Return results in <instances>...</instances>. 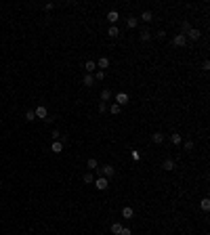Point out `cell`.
<instances>
[{"label": "cell", "mask_w": 210, "mask_h": 235, "mask_svg": "<svg viewBox=\"0 0 210 235\" xmlns=\"http://www.w3.org/2000/svg\"><path fill=\"white\" fill-rule=\"evenodd\" d=\"M34 113H36V118H40V120H46V118H49V111H46L44 105H38L34 109Z\"/></svg>", "instance_id": "6da1fadb"}, {"label": "cell", "mask_w": 210, "mask_h": 235, "mask_svg": "<svg viewBox=\"0 0 210 235\" xmlns=\"http://www.w3.org/2000/svg\"><path fill=\"white\" fill-rule=\"evenodd\" d=\"M107 185H109V183H107V179H105V176H99V179L95 180V187H97L99 191H105V189H107Z\"/></svg>", "instance_id": "7a4b0ae2"}, {"label": "cell", "mask_w": 210, "mask_h": 235, "mask_svg": "<svg viewBox=\"0 0 210 235\" xmlns=\"http://www.w3.org/2000/svg\"><path fill=\"white\" fill-rule=\"evenodd\" d=\"M99 172L103 174L105 179H112V176H113V172H116V170H113V166H103V168H99Z\"/></svg>", "instance_id": "3957f363"}, {"label": "cell", "mask_w": 210, "mask_h": 235, "mask_svg": "<svg viewBox=\"0 0 210 235\" xmlns=\"http://www.w3.org/2000/svg\"><path fill=\"white\" fill-rule=\"evenodd\" d=\"M172 44H175V46H181V49H183V46L187 44V38H185L183 34H176V36H175V40H172Z\"/></svg>", "instance_id": "277c9868"}, {"label": "cell", "mask_w": 210, "mask_h": 235, "mask_svg": "<svg viewBox=\"0 0 210 235\" xmlns=\"http://www.w3.org/2000/svg\"><path fill=\"white\" fill-rule=\"evenodd\" d=\"M126 103H128V95H126V92H118V95H116V105L122 107V105H126Z\"/></svg>", "instance_id": "5b68a950"}, {"label": "cell", "mask_w": 210, "mask_h": 235, "mask_svg": "<svg viewBox=\"0 0 210 235\" xmlns=\"http://www.w3.org/2000/svg\"><path fill=\"white\" fill-rule=\"evenodd\" d=\"M200 36H202V34H200V29L191 28V29H189V32H187V34H185V38H187V40H197Z\"/></svg>", "instance_id": "8992f818"}, {"label": "cell", "mask_w": 210, "mask_h": 235, "mask_svg": "<svg viewBox=\"0 0 210 235\" xmlns=\"http://www.w3.org/2000/svg\"><path fill=\"white\" fill-rule=\"evenodd\" d=\"M97 67H99V71H105V69L109 67V59H107V57H101L97 61Z\"/></svg>", "instance_id": "52a82bcc"}, {"label": "cell", "mask_w": 210, "mask_h": 235, "mask_svg": "<svg viewBox=\"0 0 210 235\" xmlns=\"http://www.w3.org/2000/svg\"><path fill=\"white\" fill-rule=\"evenodd\" d=\"M84 71H86V74H95V71H97V63L95 61H86L84 63Z\"/></svg>", "instance_id": "ba28073f"}, {"label": "cell", "mask_w": 210, "mask_h": 235, "mask_svg": "<svg viewBox=\"0 0 210 235\" xmlns=\"http://www.w3.org/2000/svg\"><path fill=\"white\" fill-rule=\"evenodd\" d=\"M162 168H164V170H168V172H170V170H175V159L166 158L164 162H162Z\"/></svg>", "instance_id": "9c48e42d"}, {"label": "cell", "mask_w": 210, "mask_h": 235, "mask_svg": "<svg viewBox=\"0 0 210 235\" xmlns=\"http://www.w3.org/2000/svg\"><path fill=\"white\" fill-rule=\"evenodd\" d=\"M112 97H113V95H112V90H109V88H103V90H101V103H105V101H112Z\"/></svg>", "instance_id": "30bf717a"}, {"label": "cell", "mask_w": 210, "mask_h": 235, "mask_svg": "<svg viewBox=\"0 0 210 235\" xmlns=\"http://www.w3.org/2000/svg\"><path fill=\"white\" fill-rule=\"evenodd\" d=\"M107 19H109V23H112V25H116V21L120 19L118 11H109V13H107Z\"/></svg>", "instance_id": "8fae6325"}, {"label": "cell", "mask_w": 210, "mask_h": 235, "mask_svg": "<svg viewBox=\"0 0 210 235\" xmlns=\"http://www.w3.org/2000/svg\"><path fill=\"white\" fill-rule=\"evenodd\" d=\"M82 84H84V86H92V84H95V78H92V74H84Z\"/></svg>", "instance_id": "7c38bea8"}, {"label": "cell", "mask_w": 210, "mask_h": 235, "mask_svg": "<svg viewBox=\"0 0 210 235\" xmlns=\"http://www.w3.org/2000/svg\"><path fill=\"white\" fill-rule=\"evenodd\" d=\"M50 151H53V153H61L63 151V143H61V141H55V143L50 145Z\"/></svg>", "instance_id": "4fadbf2b"}, {"label": "cell", "mask_w": 210, "mask_h": 235, "mask_svg": "<svg viewBox=\"0 0 210 235\" xmlns=\"http://www.w3.org/2000/svg\"><path fill=\"white\" fill-rule=\"evenodd\" d=\"M151 141H154L155 145H160V143H164V134H162V132H154V134H151Z\"/></svg>", "instance_id": "5bb4252c"}, {"label": "cell", "mask_w": 210, "mask_h": 235, "mask_svg": "<svg viewBox=\"0 0 210 235\" xmlns=\"http://www.w3.org/2000/svg\"><path fill=\"white\" fill-rule=\"evenodd\" d=\"M141 19L145 21V23H149V21L154 19V13H151V11H143V13H141Z\"/></svg>", "instance_id": "9a60e30c"}, {"label": "cell", "mask_w": 210, "mask_h": 235, "mask_svg": "<svg viewBox=\"0 0 210 235\" xmlns=\"http://www.w3.org/2000/svg\"><path fill=\"white\" fill-rule=\"evenodd\" d=\"M122 216H124V218H133V216H134V210H133L130 206H126L124 210H122Z\"/></svg>", "instance_id": "2e32d148"}, {"label": "cell", "mask_w": 210, "mask_h": 235, "mask_svg": "<svg viewBox=\"0 0 210 235\" xmlns=\"http://www.w3.org/2000/svg\"><path fill=\"white\" fill-rule=\"evenodd\" d=\"M107 36H109V38H118V36H120V29L116 28V25H112V28L107 29Z\"/></svg>", "instance_id": "e0dca14e"}, {"label": "cell", "mask_w": 210, "mask_h": 235, "mask_svg": "<svg viewBox=\"0 0 210 235\" xmlns=\"http://www.w3.org/2000/svg\"><path fill=\"white\" fill-rule=\"evenodd\" d=\"M126 25H128V29H134L139 25V19H137V17H128V23H126Z\"/></svg>", "instance_id": "ac0fdd59"}, {"label": "cell", "mask_w": 210, "mask_h": 235, "mask_svg": "<svg viewBox=\"0 0 210 235\" xmlns=\"http://www.w3.org/2000/svg\"><path fill=\"white\" fill-rule=\"evenodd\" d=\"M170 141H172V145H181V134H179V132L170 134Z\"/></svg>", "instance_id": "d6986e66"}, {"label": "cell", "mask_w": 210, "mask_h": 235, "mask_svg": "<svg viewBox=\"0 0 210 235\" xmlns=\"http://www.w3.org/2000/svg\"><path fill=\"white\" fill-rule=\"evenodd\" d=\"M141 40H143V42L151 40V32H149V29H143V32H141Z\"/></svg>", "instance_id": "ffe728a7"}, {"label": "cell", "mask_w": 210, "mask_h": 235, "mask_svg": "<svg viewBox=\"0 0 210 235\" xmlns=\"http://www.w3.org/2000/svg\"><path fill=\"white\" fill-rule=\"evenodd\" d=\"M92 78H95V82H101V80H105V71H95Z\"/></svg>", "instance_id": "44dd1931"}, {"label": "cell", "mask_w": 210, "mask_h": 235, "mask_svg": "<svg viewBox=\"0 0 210 235\" xmlns=\"http://www.w3.org/2000/svg\"><path fill=\"white\" fill-rule=\"evenodd\" d=\"M189 29H191V25H189V21H183V23H181V34L185 36V34L189 32Z\"/></svg>", "instance_id": "7402d4cb"}, {"label": "cell", "mask_w": 210, "mask_h": 235, "mask_svg": "<svg viewBox=\"0 0 210 235\" xmlns=\"http://www.w3.org/2000/svg\"><path fill=\"white\" fill-rule=\"evenodd\" d=\"M120 231H122V225H120V222H113V225H112V233L113 235H120Z\"/></svg>", "instance_id": "603a6c76"}, {"label": "cell", "mask_w": 210, "mask_h": 235, "mask_svg": "<svg viewBox=\"0 0 210 235\" xmlns=\"http://www.w3.org/2000/svg\"><path fill=\"white\" fill-rule=\"evenodd\" d=\"M86 166H88V168H91V170H97V159H95V158H91V159H88V162H86Z\"/></svg>", "instance_id": "cb8c5ba5"}, {"label": "cell", "mask_w": 210, "mask_h": 235, "mask_svg": "<svg viewBox=\"0 0 210 235\" xmlns=\"http://www.w3.org/2000/svg\"><path fill=\"white\" fill-rule=\"evenodd\" d=\"M109 111H112L113 116H118L120 111H122V107H120V105H116V103H112V107H109Z\"/></svg>", "instance_id": "d4e9b609"}, {"label": "cell", "mask_w": 210, "mask_h": 235, "mask_svg": "<svg viewBox=\"0 0 210 235\" xmlns=\"http://www.w3.org/2000/svg\"><path fill=\"white\" fill-rule=\"evenodd\" d=\"M200 206H202V210H210V200L208 197H204V200L200 201Z\"/></svg>", "instance_id": "484cf974"}, {"label": "cell", "mask_w": 210, "mask_h": 235, "mask_svg": "<svg viewBox=\"0 0 210 235\" xmlns=\"http://www.w3.org/2000/svg\"><path fill=\"white\" fill-rule=\"evenodd\" d=\"M82 180H84V183H95V176H92L91 172H86V174L82 176Z\"/></svg>", "instance_id": "4316f807"}, {"label": "cell", "mask_w": 210, "mask_h": 235, "mask_svg": "<svg viewBox=\"0 0 210 235\" xmlns=\"http://www.w3.org/2000/svg\"><path fill=\"white\" fill-rule=\"evenodd\" d=\"M25 120H28V122L36 120V113H34V109H28V113H25Z\"/></svg>", "instance_id": "83f0119b"}, {"label": "cell", "mask_w": 210, "mask_h": 235, "mask_svg": "<svg viewBox=\"0 0 210 235\" xmlns=\"http://www.w3.org/2000/svg\"><path fill=\"white\" fill-rule=\"evenodd\" d=\"M185 151H193V141H185Z\"/></svg>", "instance_id": "f1b7e54d"}, {"label": "cell", "mask_w": 210, "mask_h": 235, "mask_svg": "<svg viewBox=\"0 0 210 235\" xmlns=\"http://www.w3.org/2000/svg\"><path fill=\"white\" fill-rule=\"evenodd\" d=\"M155 38H158V40H164V38H166V32H164V29L155 32Z\"/></svg>", "instance_id": "f546056e"}, {"label": "cell", "mask_w": 210, "mask_h": 235, "mask_svg": "<svg viewBox=\"0 0 210 235\" xmlns=\"http://www.w3.org/2000/svg\"><path fill=\"white\" fill-rule=\"evenodd\" d=\"M50 137H53V141H59V138H61V132H59V130H53V132H50Z\"/></svg>", "instance_id": "4dcf8cb0"}, {"label": "cell", "mask_w": 210, "mask_h": 235, "mask_svg": "<svg viewBox=\"0 0 210 235\" xmlns=\"http://www.w3.org/2000/svg\"><path fill=\"white\" fill-rule=\"evenodd\" d=\"M120 235H133V233H130V229H128V227H122V231H120Z\"/></svg>", "instance_id": "1f68e13d"}, {"label": "cell", "mask_w": 210, "mask_h": 235, "mask_svg": "<svg viewBox=\"0 0 210 235\" xmlns=\"http://www.w3.org/2000/svg\"><path fill=\"white\" fill-rule=\"evenodd\" d=\"M202 69H206V71H208V69H210V61H208V59H206V61L202 63Z\"/></svg>", "instance_id": "d6a6232c"}, {"label": "cell", "mask_w": 210, "mask_h": 235, "mask_svg": "<svg viewBox=\"0 0 210 235\" xmlns=\"http://www.w3.org/2000/svg\"><path fill=\"white\" fill-rule=\"evenodd\" d=\"M105 109H107V105H105V103H99V111H101V113H103Z\"/></svg>", "instance_id": "836d02e7"}]
</instances>
